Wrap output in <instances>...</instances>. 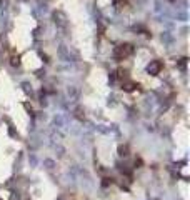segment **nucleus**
Returning <instances> with one entry per match:
<instances>
[{"label":"nucleus","instance_id":"f257e3e1","mask_svg":"<svg viewBox=\"0 0 190 200\" xmlns=\"http://www.w3.org/2000/svg\"><path fill=\"white\" fill-rule=\"evenodd\" d=\"M132 52H134V47L128 45V43H125V45H118V47L115 48V57H117L118 60H123V59H127V57L130 55Z\"/></svg>","mask_w":190,"mask_h":200},{"label":"nucleus","instance_id":"f03ea898","mask_svg":"<svg viewBox=\"0 0 190 200\" xmlns=\"http://www.w3.org/2000/svg\"><path fill=\"white\" fill-rule=\"evenodd\" d=\"M162 67H164V64H162L160 60H153V62H150V65H148V72L152 73V75H157V73L162 70Z\"/></svg>","mask_w":190,"mask_h":200}]
</instances>
